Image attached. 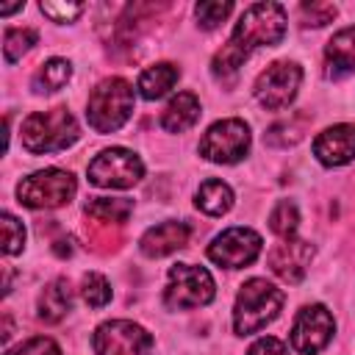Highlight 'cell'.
I'll return each instance as SVG.
<instances>
[{
    "mask_svg": "<svg viewBox=\"0 0 355 355\" xmlns=\"http://www.w3.org/2000/svg\"><path fill=\"white\" fill-rule=\"evenodd\" d=\"M283 33H286V11H283V6H277V3H255V6H250L241 14L230 42L214 55V64H211L214 75L219 80H233L239 67L247 61V55L255 47H272V44H277L283 39Z\"/></svg>",
    "mask_w": 355,
    "mask_h": 355,
    "instance_id": "cell-1",
    "label": "cell"
},
{
    "mask_svg": "<svg viewBox=\"0 0 355 355\" xmlns=\"http://www.w3.org/2000/svg\"><path fill=\"white\" fill-rule=\"evenodd\" d=\"M283 305V291L261 277H252L241 286L239 297H236V308H233V327L239 336H250L258 333L261 327H266L277 311Z\"/></svg>",
    "mask_w": 355,
    "mask_h": 355,
    "instance_id": "cell-2",
    "label": "cell"
},
{
    "mask_svg": "<svg viewBox=\"0 0 355 355\" xmlns=\"http://www.w3.org/2000/svg\"><path fill=\"white\" fill-rule=\"evenodd\" d=\"M78 139V122L67 108L36 111L22 122V144L28 153H55L67 150Z\"/></svg>",
    "mask_w": 355,
    "mask_h": 355,
    "instance_id": "cell-3",
    "label": "cell"
},
{
    "mask_svg": "<svg viewBox=\"0 0 355 355\" xmlns=\"http://www.w3.org/2000/svg\"><path fill=\"white\" fill-rule=\"evenodd\" d=\"M133 111V89L122 78H105L89 94L86 116L97 133H111L128 122Z\"/></svg>",
    "mask_w": 355,
    "mask_h": 355,
    "instance_id": "cell-4",
    "label": "cell"
},
{
    "mask_svg": "<svg viewBox=\"0 0 355 355\" xmlns=\"http://www.w3.org/2000/svg\"><path fill=\"white\" fill-rule=\"evenodd\" d=\"M214 300V277L202 266L175 263L169 269V286L164 288V302L175 311L200 308Z\"/></svg>",
    "mask_w": 355,
    "mask_h": 355,
    "instance_id": "cell-5",
    "label": "cell"
},
{
    "mask_svg": "<svg viewBox=\"0 0 355 355\" xmlns=\"http://www.w3.org/2000/svg\"><path fill=\"white\" fill-rule=\"evenodd\" d=\"M75 194V178L64 169H42L17 186V197L28 208H58Z\"/></svg>",
    "mask_w": 355,
    "mask_h": 355,
    "instance_id": "cell-6",
    "label": "cell"
},
{
    "mask_svg": "<svg viewBox=\"0 0 355 355\" xmlns=\"http://www.w3.org/2000/svg\"><path fill=\"white\" fill-rule=\"evenodd\" d=\"M141 175H144V166H141L139 155L130 150H122V147L103 150L89 164V180L103 189H128V186L139 183Z\"/></svg>",
    "mask_w": 355,
    "mask_h": 355,
    "instance_id": "cell-7",
    "label": "cell"
},
{
    "mask_svg": "<svg viewBox=\"0 0 355 355\" xmlns=\"http://www.w3.org/2000/svg\"><path fill=\"white\" fill-rule=\"evenodd\" d=\"M250 150V128L241 119H222L208 128L200 141V155L216 164H236Z\"/></svg>",
    "mask_w": 355,
    "mask_h": 355,
    "instance_id": "cell-8",
    "label": "cell"
},
{
    "mask_svg": "<svg viewBox=\"0 0 355 355\" xmlns=\"http://www.w3.org/2000/svg\"><path fill=\"white\" fill-rule=\"evenodd\" d=\"M300 80H302V69L297 64H291V61H275V64H269L258 75V80H255V97H258V103L263 108L280 111V108H286L294 100V94L300 89Z\"/></svg>",
    "mask_w": 355,
    "mask_h": 355,
    "instance_id": "cell-9",
    "label": "cell"
},
{
    "mask_svg": "<svg viewBox=\"0 0 355 355\" xmlns=\"http://www.w3.org/2000/svg\"><path fill=\"white\" fill-rule=\"evenodd\" d=\"M92 344L97 355H153L150 333H144L139 324L125 319L100 324Z\"/></svg>",
    "mask_w": 355,
    "mask_h": 355,
    "instance_id": "cell-10",
    "label": "cell"
},
{
    "mask_svg": "<svg viewBox=\"0 0 355 355\" xmlns=\"http://www.w3.org/2000/svg\"><path fill=\"white\" fill-rule=\"evenodd\" d=\"M336 322L324 305H308L297 313L294 327H291V347L300 355H316L319 349L327 347L333 338Z\"/></svg>",
    "mask_w": 355,
    "mask_h": 355,
    "instance_id": "cell-11",
    "label": "cell"
},
{
    "mask_svg": "<svg viewBox=\"0 0 355 355\" xmlns=\"http://www.w3.org/2000/svg\"><path fill=\"white\" fill-rule=\"evenodd\" d=\"M258 252H261V236L250 227H230L222 236H216L214 244L208 247V258L227 269L252 263Z\"/></svg>",
    "mask_w": 355,
    "mask_h": 355,
    "instance_id": "cell-12",
    "label": "cell"
},
{
    "mask_svg": "<svg viewBox=\"0 0 355 355\" xmlns=\"http://www.w3.org/2000/svg\"><path fill=\"white\" fill-rule=\"evenodd\" d=\"M311 258H313V247L308 241L286 239L283 244H277L269 252V269L286 283H300L308 272Z\"/></svg>",
    "mask_w": 355,
    "mask_h": 355,
    "instance_id": "cell-13",
    "label": "cell"
},
{
    "mask_svg": "<svg viewBox=\"0 0 355 355\" xmlns=\"http://www.w3.org/2000/svg\"><path fill=\"white\" fill-rule=\"evenodd\" d=\"M313 155L324 166H341L355 158V125H333L313 139Z\"/></svg>",
    "mask_w": 355,
    "mask_h": 355,
    "instance_id": "cell-14",
    "label": "cell"
},
{
    "mask_svg": "<svg viewBox=\"0 0 355 355\" xmlns=\"http://www.w3.org/2000/svg\"><path fill=\"white\" fill-rule=\"evenodd\" d=\"M186 241H189L186 222H161L141 236V252L147 258H164L180 247H186Z\"/></svg>",
    "mask_w": 355,
    "mask_h": 355,
    "instance_id": "cell-15",
    "label": "cell"
},
{
    "mask_svg": "<svg viewBox=\"0 0 355 355\" xmlns=\"http://www.w3.org/2000/svg\"><path fill=\"white\" fill-rule=\"evenodd\" d=\"M200 119V100L191 92H180L178 97L169 100V105L161 114V125L169 133H183Z\"/></svg>",
    "mask_w": 355,
    "mask_h": 355,
    "instance_id": "cell-16",
    "label": "cell"
},
{
    "mask_svg": "<svg viewBox=\"0 0 355 355\" xmlns=\"http://www.w3.org/2000/svg\"><path fill=\"white\" fill-rule=\"evenodd\" d=\"M327 72L330 78H341L355 69V25L338 31L327 42Z\"/></svg>",
    "mask_w": 355,
    "mask_h": 355,
    "instance_id": "cell-17",
    "label": "cell"
},
{
    "mask_svg": "<svg viewBox=\"0 0 355 355\" xmlns=\"http://www.w3.org/2000/svg\"><path fill=\"white\" fill-rule=\"evenodd\" d=\"M69 308H72V288L64 277L44 286V291L39 297V319L42 322H58L61 316H67Z\"/></svg>",
    "mask_w": 355,
    "mask_h": 355,
    "instance_id": "cell-18",
    "label": "cell"
},
{
    "mask_svg": "<svg viewBox=\"0 0 355 355\" xmlns=\"http://www.w3.org/2000/svg\"><path fill=\"white\" fill-rule=\"evenodd\" d=\"M178 67L175 64H155V67H147L141 75H139V94L144 100H158L164 97L175 80H178Z\"/></svg>",
    "mask_w": 355,
    "mask_h": 355,
    "instance_id": "cell-19",
    "label": "cell"
},
{
    "mask_svg": "<svg viewBox=\"0 0 355 355\" xmlns=\"http://www.w3.org/2000/svg\"><path fill=\"white\" fill-rule=\"evenodd\" d=\"M194 202H197V208L205 211L208 216H222V214H227L230 205H233V191H230L227 183L211 178V180H205V183L197 189V200H194Z\"/></svg>",
    "mask_w": 355,
    "mask_h": 355,
    "instance_id": "cell-20",
    "label": "cell"
},
{
    "mask_svg": "<svg viewBox=\"0 0 355 355\" xmlns=\"http://www.w3.org/2000/svg\"><path fill=\"white\" fill-rule=\"evenodd\" d=\"M133 211L130 200H111V197H92V202H86V214L100 222V225H122Z\"/></svg>",
    "mask_w": 355,
    "mask_h": 355,
    "instance_id": "cell-21",
    "label": "cell"
},
{
    "mask_svg": "<svg viewBox=\"0 0 355 355\" xmlns=\"http://www.w3.org/2000/svg\"><path fill=\"white\" fill-rule=\"evenodd\" d=\"M72 75V67L69 61L64 58H50L39 72H36V80H33V89L42 94V92H58Z\"/></svg>",
    "mask_w": 355,
    "mask_h": 355,
    "instance_id": "cell-22",
    "label": "cell"
},
{
    "mask_svg": "<svg viewBox=\"0 0 355 355\" xmlns=\"http://www.w3.org/2000/svg\"><path fill=\"white\" fill-rule=\"evenodd\" d=\"M305 128H308V116L305 114H297V116H291L288 122H275L269 130H266V144H272V147H288V144H297L300 139H302V133H305Z\"/></svg>",
    "mask_w": 355,
    "mask_h": 355,
    "instance_id": "cell-23",
    "label": "cell"
},
{
    "mask_svg": "<svg viewBox=\"0 0 355 355\" xmlns=\"http://www.w3.org/2000/svg\"><path fill=\"white\" fill-rule=\"evenodd\" d=\"M297 225H300V216H297V205L291 200H280L272 214H269V227L280 236V239H291L297 233Z\"/></svg>",
    "mask_w": 355,
    "mask_h": 355,
    "instance_id": "cell-24",
    "label": "cell"
},
{
    "mask_svg": "<svg viewBox=\"0 0 355 355\" xmlns=\"http://www.w3.org/2000/svg\"><path fill=\"white\" fill-rule=\"evenodd\" d=\"M33 44H36V31L33 28H8L6 36H3V55H6V61H17Z\"/></svg>",
    "mask_w": 355,
    "mask_h": 355,
    "instance_id": "cell-25",
    "label": "cell"
},
{
    "mask_svg": "<svg viewBox=\"0 0 355 355\" xmlns=\"http://www.w3.org/2000/svg\"><path fill=\"white\" fill-rule=\"evenodd\" d=\"M83 300L92 305V308H103L108 300H111V286L103 275L97 272H89L83 277Z\"/></svg>",
    "mask_w": 355,
    "mask_h": 355,
    "instance_id": "cell-26",
    "label": "cell"
},
{
    "mask_svg": "<svg viewBox=\"0 0 355 355\" xmlns=\"http://www.w3.org/2000/svg\"><path fill=\"white\" fill-rule=\"evenodd\" d=\"M22 241H25V227L17 216L11 214H3V252L6 255H14L22 250Z\"/></svg>",
    "mask_w": 355,
    "mask_h": 355,
    "instance_id": "cell-27",
    "label": "cell"
},
{
    "mask_svg": "<svg viewBox=\"0 0 355 355\" xmlns=\"http://www.w3.org/2000/svg\"><path fill=\"white\" fill-rule=\"evenodd\" d=\"M197 19L205 31L216 28L219 22H225V17L233 11V3H197Z\"/></svg>",
    "mask_w": 355,
    "mask_h": 355,
    "instance_id": "cell-28",
    "label": "cell"
},
{
    "mask_svg": "<svg viewBox=\"0 0 355 355\" xmlns=\"http://www.w3.org/2000/svg\"><path fill=\"white\" fill-rule=\"evenodd\" d=\"M300 14H302L305 25H316L319 28V25H327L336 17V6L333 3H302Z\"/></svg>",
    "mask_w": 355,
    "mask_h": 355,
    "instance_id": "cell-29",
    "label": "cell"
},
{
    "mask_svg": "<svg viewBox=\"0 0 355 355\" xmlns=\"http://www.w3.org/2000/svg\"><path fill=\"white\" fill-rule=\"evenodd\" d=\"M8 355H61V349L55 347V341H50V338H44V336H33V338H28L22 347L11 349Z\"/></svg>",
    "mask_w": 355,
    "mask_h": 355,
    "instance_id": "cell-30",
    "label": "cell"
},
{
    "mask_svg": "<svg viewBox=\"0 0 355 355\" xmlns=\"http://www.w3.org/2000/svg\"><path fill=\"white\" fill-rule=\"evenodd\" d=\"M83 11V6L72 3V6H58V3H42V14H47L53 22H69Z\"/></svg>",
    "mask_w": 355,
    "mask_h": 355,
    "instance_id": "cell-31",
    "label": "cell"
},
{
    "mask_svg": "<svg viewBox=\"0 0 355 355\" xmlns=\"http://www.w3.org/2000/svg\"><path fill=\"white\" fill-rule=\"evenodd\" d=\"M247 355H286V347L275 336H263L247 349Z\"/></svg>",
    "mask_w": 355,
    "mask_h": 355,
    "instance_id": "cell-32",
    "label": "cell"
}]
</instances>
